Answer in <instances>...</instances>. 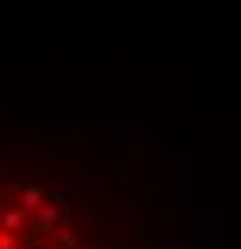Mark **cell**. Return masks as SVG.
<instances>
[{"label":"cell","instance_id":"6da1fadb","mask_svg":"<svg viewBox=\"0 0 241 249\" xmlns=\"http://www.w3.org/2000/svg\"><path fill=\"white\" fill-rule=\"evenodd\" d=\"M146 199L134 184L111 192L88 173L42 177L0 161V249H138Z\"/></svg>","mask_w":241,"mask_h":249}]
</instances>
